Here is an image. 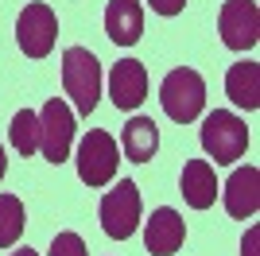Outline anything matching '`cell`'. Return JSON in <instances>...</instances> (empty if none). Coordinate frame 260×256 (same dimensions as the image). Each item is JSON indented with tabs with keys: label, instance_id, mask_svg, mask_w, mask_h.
Returning <instances> with one entry per match:
<instances>
[{
	"label": "cell",
	"instance_id": "1",
	"mask_svg": "<svg viewBox=\"0 0 260 256\" xmlns=\"http://www.w3.org/2000/svg\"><path fill=\"white\" fill-rule=\"evenodd\" d=\"M62 89L74 101V109L82 117H89L98 109L101 97V62L93 58V51L86 47H66L62 51Z\"/></svg>",
	"mask_w": 260,
	"mask_h": 256
},
{
	"label": "cell",
	"instance_id": "2",
	"mask_svg": "<svg viewBox=\"0 0 260 256\" xmlns=\"http://www.w3.org/2000/svg\"><path fill=\"white\" fill-rule=\"evenodd\" d=\"M159 105L175 124L198 120L202 109H206V82H202V74L190 70V66L171 70V74L163 78V85H159Z\"/></svg>",
	"mask_w": 260,
	"mask_h": 256
},
{
	"label": "cell",
	"instance_id": "3",
	"mask_svg": "<svg viewBox=\"0 0 260 256\" xmlns=\"http://www.w3.org/2000/svg\"><path fill=\"white\" fill-rule=\"evenodd\" d=\"M249 148V128L237 113L229 109H214L206 120H202V151H206L214 163H237Z\"/></svg>",
	"mask_w": 260,
	"mask_h": 256
},
{
	"label": "cell",
	"instance_id": "4",
	"mask_svg": "<svg viewBox=\"0 0 260 256\" xmlns=\"http://www.w3.org/2000/svg\"><path fill=\"white\" fill-rule=\"evenodd\" d=\"M117 167H120V148L117 140L101 132V128H89L82 144H78V179L86 186H109L117 179Z\"/></svg>",
	"mask_w": 260,
	"mask_h": 256
},
{
	"label": "cell",
	"instance_id": "5",
	"mask_svg": "<svg viewBox=\"0 0 260 256\" xmlns=\"http://www.w3.org/2000/svg\"><path fill=\"white\" fill-rule=\"evenodd\" d=\"M140 225V190L132 179H120L113 190L101 198V229L113 241H128Z\"/></svg>",
	"mask_w": 260,
	"mask_h": 256
},
{
	"label": "cell",
	"instance_id": "6",
	"mask_svg": "<svg viewBox=\"0 0 260 256\" xmlns=\"http://www.w3.org/2000/svg\"><path fill=\"white\" fill-rule=\"evenodd\" d=\"M54 39H58V20H54V8L35 0L20 12L16 20V43L27 58H47L54 51Z\"/></svg>",
	"mask_w": 260,
	"mask_h": 256
},
{
	"label": "cell",
	"instance_id": "7",
	"mask_svg": "<svg viewBox=\"0 0 260 256\" xmlns=\"http://www.w3.org/2000/svg\"><path fill=\"white\" fill-rule=\"evenodd\" d=\"M74 144V113L66 109L62 97H51L39 113V151L47 163H62Z\"/></svg>",
	"mask_w": 260,
	"mask_h": 256
},
{
	"label": "cell",
	"instance_id": "8",
	"mask_svg": "<svg viewBox=\"0 0 260 256\" xmlns=\"http://www.w3.org/2000/svg\"><path fill=\"white\" fill-rule=\"evenodd\" d=\"M217 31L229 51H249L260 39V8L256 0H225L217 16Z\"/></svg>",
	"mask_w": 260,
	"mask_h": 256
},
{
	"label": "cell",
	"instance_id": "9",
	"mask_svg": "<svg viewBox=\"0 0 260 256\" xmlns=\"http://www.w3.org/2000/svg\"><path fill=\"white\" fill-rule=\"evenodd\" d=\"M109 97H113V105L132 113V109H140V101L148 97V70L144 62L136 58H120L113 66V74H109Z\"/></svg>",
	"mask_w": 260,
	"mask_h": 256
},
{
	"label": "cell",
	"instance_id": "10",
	"mask_svg": "<svg viewBox=\"0 0 260 256\" xmlns=\"http://www.w3.org/2000/svg\"><path fill=\"white\" fill-rule=\"evenodd\" d=\"M183 241H186V225H183V217H179L171 206H159V210L148 217V225H144V245H148L152 256L179 252Z\"/></svg>",
	"mask_w": 260,
	"mask_h": 256
},
{
	"label": "cell",
	"instance_id": "11",
	"mask_svg": "<svg viewBox=\"0 0 260 256\" xmlns=\"http://www.w3.org/2000/svg\"><path fill=\"white\" fill-rule=\"evenodd\" d=\"M225 213L229 217H252L260 210V171L252 163L237 167L225 182Z\"/></svg>",
	"mask_w": 260,
	"mask_h": 256
},
{
	"label": "cell",
	"instance_id": "12",
	"mask_svg": "<svg viewBox=\"0 0 260 256\" xmlns=\"http://www.w3.org/2000/svg\"><path fill=\"white\" fill-rule=\"evenodd\" d=\"M105 35L117 47H132L144 35V8L140 0H109L105 8Z\"/></svg>",
	"mask_w": 260,
	"mask_h": 256
},
{
	"label": "cell",
	"instance_id": "13",
	"mask_svg": "<svg viewBox=\"0 0 260 256\" xmlns=\"http://www.w3.org/2000/svg\"><path fill=\"white\" fill-rule=\"evenodd\" d=\"M179 190H183L186 206L190 210H210L217 198V179H214V163L206 159H190L183 167V179H179Z\"/></svg>",
	"mask_w": 260,
	"mask_h": 256
},
{
	"label": "cell",
	"instance_id": "14",
	"mask_svg": "<svg viewBox=\"0 0 260 256\" xmlns=\"http://www.w3.org/2000/svg\"><path fill=\"white\" fill-rule=\"evenodd\" d=\"M225 93L241 109H260V62L245 58L225 70Z\"/></svg>",
	"mask_w": 260,
	"mask_h": 256
},
{
	"label": "cell",
	"instance_id": "15",
	"mask_svg": "<svg viewBox=\"0 0 260 256\" xmlns=\"http://www.w3.org/2000/svg\"><path fill=\"white\" fill-rule=\"evenodd\" d=\"M159 148V128L152 117H132L120 132V151L128 155L132 163H148Z\"/></svg>",
	"mask_w": 260,
	"mask_h": 256
},
{
	"label": "cell",
	"instance_id": "16",
	"mask_svg": "<svg viewBox=\"0 0 260 256\" xmlns=\"http://www.w3.org/2000/svg\"><path fill=\"white\" fill-rule=\"evenodd\" d=\"M23 237V202L16 194H0V248H12Z\"/></svg>",
	"mask_w": 260,
	"mask_h": 256
},
{
	"label": "cell",
	"instance_id": "17",
	"mask_svg": "<svg viewBox=\"0 0 260 256\" xmlns=\"http://www.w3.org/2000/svg\"><path fill=\"white\" fill-rule=\"evenodd\" d=\"M12 148L20 151V155H31V151H39V113H31V109H20L16 117H12Z\"/></svg>",
	"mask_w": 260,
	"mask_h": 256
},
{
	"label": "cell",
	"instance_id": "18",
	"mask_svg": "<svg viewBox=\"0 0 260 256\" xmlns=\"http://www.w3.org/2000/svg\"><path fill=\"white\" fill-rule=\"evenodd\" d=\"M51 256H86V241L78 233H58L51 241Z\"/></svg>",
	"mask_w": 260,
	"mask_h": 256
},
{
	"label": "cell",
	"instance_id": "19",
	"mask_svg": "<svg viewBox=\"0 0 260 256\" xmlns=\"http://www.w3.org/2000/svg\"><path fill=\"white\" fill-rule=\"evenodd\" d=\"M148 4H152V12H159V16H179L186 0H148Z\"/></svg>",
	"mask_w": 260,
	"mask_h": 256
},
{
	"label": "cell",
	"instance_id": "20",
	"mask_svg": "<svg viewBox=\"0 0 260 256\" xmlns=\"http://www.w3.org/2000/svg\"><path fill=\"white\" fill-rule=\"evenodd\" d=\"M256 248H260V229H249L241 241V256H256Z\"/></svg>",
	"mask_w": 260,
	"mask_h": 256
},
{
	"label": "cell",
	"instance_id": "21",
	"mask_svg": "<svg viewBox=\"0 0 260 256\" xmlns=\"http://www.w3.org/2000/svg\"><path fill=\"white\" fill-rule=\"evenodd\" d=\"M4 171H8V159H4V148H0V179H4Z\"/></svg>",
	"mask_w": 260,
	"mask_h": 256
},
{
	"label": "cell",
	"instance_id": "22",
	"mask_svg": "<svg viewBox=\"0 0 260 256\" xmlns=\"http://www.w3.org/2000/svg\"><path fill=\"white\" fill-rule=\"evenodd\" d=\"M12 256H39V252H31V248H16Z\"/></svg>",
	"mask_w": 260,
	"mask_h": 256
}]
</instances>
